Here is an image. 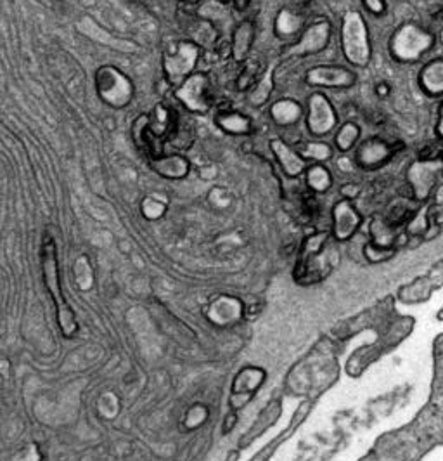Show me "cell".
<instances>
[{
  "instance_id": "cell-44",
  "label": "cell",
  "mask_w": 443,
  "mask_h": 461,
  "mask_svg": "<svg viewBox=\"0 0 443 461\" xmlns=\"http://www.w3.org/2000/svg\"><path fill=\"white\" fill-rule=\"evenodd\" d=\"M132 2L139 3V6H147V3H151L152 0H132Z\"/></svg>"
},
{
  "instance_id": "cell-46",
  "label": "cell",
  "mask_w": 443,
  "mask_h": 461,
  "mask_svg": "<svg viewBox=\"0 0 443 461\" xmlns=\"http://www.w3.org/2000/svg\"><path fill=\"white\" fill-rule=\"evenodd\" d=\"M437 40H438V42H440L442 45H443V27H442V30L438 31V37H437Z\"/></svg>"
},
{
  "instance_id": "cell-13",
  "label": "cell",
  "mask_w": 443,
  "mask_h": 461,
  "mask_svg": "<svg viewBox=\"0 0 443 461\" xmlns=\"http://www.w3.org/2000/svg\"><path fill=\"white\" fill-rule=\"evenodd\" d=\"M362 226V215L354 201L341 198L334 203L331 210V236L336 241L343 243L354 238Z\"/></svg>"
},
{
  "instance_id": "cell-4",
  "label": "cell",
  "mask_w": 443,
  "mask_h": 461,
  "mask_svg": "<svg viewBox=\"0 0 443 461\" xmlns=\"http://www.w3.org/2000/svg\"><path fill=\"white\" fill-rule=\"evenodd\" d=\"M329 232L317 231L303 239L298 252L295 279L300 285H315L322 281L331 271V262L328 257Z\"/></svg>"
},
{
  "instance_id": "cell-17",
  "label": "cell",
  "mask_w": 443,
  "mask_h": 461,
  "mask_svg": "<svg viewBox=\"0 0 443 461\" xmlns=\"http://www.w3.org/2000/svg\"><path fill=\"white\" fill-rule=\"evenodd\" d=\"M147 163L152 172L168 180H182L191 172V159L175 151H165L163 155L149 158Z\"/></svg>"
},
{
  "instance_id": "cell-38",
  "label": "cell",
  "mask_w": 443,
  "mask_h": 461,
  "mask_svg": "<svg viewBox=\"0 0 443 461\" xmlns=\"http://www.w3.org/2000/svg\"><path fill=\"white\" fill-rule=\"evenodd\" d=\"M443 148L438 144H424L419 151H417V159H438L442 158Z\"/></svg>"
},
{
  "instance_id": "cell-33",
  "label": "cell",
  "mask_w": 443,
  "mask_h": 461,
  "mask_svg": "<svg viewBox=\"0 0 443 461\" xmlns=\"http://www.w3.org/2000/svg\"><path fill=\"white\" fill-rule=\"evenodd\" d=\"M75 278L78 283L80 290H90L94 286V271L89 262V257H78L75 264Z\"/></svg>"
},
{
  "instance_id": "cell-20",
  "label": "cell",
  "mask_w": 443,
  "mask_h": 461,
  "mask_svg": "<svg viewBox=\"0 0 443 461\" xmlns=\"http://www.w3.org/2000/svg\"><path fill=\"white\" fill-rule=\"evenodd\" d=\"M132 139L133 144H136L137 150L140 151L146 158H154V156H159L165 153V143L159 141L158 137H154L149 130V116L147 113H143L137 116L132 123Z\"/></svg>"
},
{
  "instance_id": "cell-19",
  "label": "cell",
  "mask_w": 443,
  "mask_h": 461,
  "mask_svg": "<svg viewBox=\"0 0 443 461\" xmlns=\"http://www.w3.org/2000/svg\"><path fill=\"white\" fill-rule=\"evenodd\" d=\"M305 106L293 97H281L268 106V118L279 129H293L303 120Z\"/></svg>"
},
{
  "instance_id": "cell-23",
  "label": "cell",
  "mask_w": 443,
  "mask_h": 461,
  "mask_svg": "<svg viewBox=\"0 0 443 461\" xmlns=\"http://www.w3.org/2000/svg\"><path fill=\"white\" fill-rule=\"evenodd\" d=\"M265 373L260 368H246L235 378L232 387V404L234 408H241L253 397L260 385L263 383Z\"/></svg>"
},
{
  "instance_id": "cell-14",
  "label": "cell",
  "mask_w": 443,
  "mask_h": 461,
  "mask_svg": "<svg viewBox=\"0 0 443 461\" xmlns=\"http://www.w3.org/2000/svg\"><path fill=\"white\" fill-rule=\"evenodd\" d=\"M268 148H270L272 156H274V159L277 162V165L281 166L282 173H284L286 177H289V179L303 177L308 163L305 162L303 156L298 153L296 146L288 143L284 137L275 136L268 141Z\"/></svg>"
},
{
  "instance_id": "cell-28",
  "label": "cell",
  "mask_w": 443,
  "mask_h": 461,
  "mask_svg": "<svg viewBox=\"0 0 443 461\" xmlns=\"http://www.w3.org/2000/svg\"><path fill=\"white\" fill-rule=\"evenodd\" d=\"M361 127L355 122L348 120V122L341 123L334 130V139H333V148L340 155H348L355 146H357L358 139H361Z\"/></svg>"
},
{
  "instance_id": "cell-15",
  "label": "cell",
  "mask_w": 443,
  "mask_h": 461,
  "mask_svg": "<svg viewBox=\"0 0 443 461\" xmlns=\"http://www.w3.org/2000/svg\"><path fill=\"white\" fill-rule=\"evenodd\" d=\"M245 304L235 297L220 295L206 308V318L215 326H234L245 318Z\"/></svg>"
},
{
  "instance_id": "cell-30",
  "label": "cell",
  "mask_w": 443,
  "mask_h": 461,
  "mask_svg": "<svg viewBox=\"0 0 443 461\" xmlns=\"http://www.w3.org/2000/svg\"><path fill=\"white\" fill-rule=\"evenodd\" d=\"M398 231L397 227L390 226V224L384 220V217H376V219L370 220L369 232H370V241L374 245L384 246V248H397L398 245Z\"/></svg>"
},
{
  "instance_id": "cell-8",
  "label": "cell",
  "mask_w": 443,
  "mask_h": 461,
  "mask_svg": "<svg viewBox=\"0 0 443 461\" xmlns=\"http://www.w3.org/2000/svg\"><path fill=\"white\" fill-rule=\"evenodd\" d=\"M443 180V159H414L405 172L409 196L417 203L431 198L433 191Z\"/></svg>"
},
{
  "instance_id": "cell-27",
  "label": "cell",
  "mask_w": 443,
  "mask_h": 461,
  "mask_svg": "<svg viewBox=\"0 0 443 461\" xmlns=\"http://www.w3.org/2000/svg\"><path fill=\"white\" fill-rule=\"evenodd\" d=\"M305 186L314 194H326L333 187V173L324 163H308L303 173Z\"/></svg>"
},
{
  "instance_id": "cell-29",
  "label": "cell",
  "mask_w": 443,
  "mask_h": 461,
  "mask_svg": "<svg viewBox=\"0 0 443 461\" xmlns=\"http://www.w3.org/2000/svg\"><path fill=\"white\" fill-rule=\"evenodd\" d=\"M296 150L307 163H324L326 165L334 156L333 144L326 143L324 139H314V137L301 143Z\"/></svg>"
},
{
  "instance_id": "cell-32",
  "label": "cell",
  "mask_w": 443,
  "mask_h": 461,
  "mask_svg": "<svg viewBox=\"0 0 443 461\" xmlns=\"http://www.w3.org/2000/svg\"><path fill=\"white\" fill-rule=\"evenodd\" d=\"M261 71H263V68H261V63L259 59L248 57L246 61H242V63L239 64L238 77H235V82H234L235 90H238V92H242V94L248 92V90L255 85L256 80L260 78Z\"/></svg>"
},
{
  "instance_id": "cell-12",
  "label": "cell",
  "mask_w": 443,
  "mask_h": 461,
  "mask_svg": "<svg viewBox=\"0 0 443 461\" xmlns=\"http://www.w3.org/2000/svg\"><path fill=\"white\" fill-rule=\"evenodd\" d=\"M395 155L397 153L391 148V143L374 136L358 144L354 153V162L358 169L372 172V170H379L386 166Z\"/></svg>"
},
{
  "instance_id": "cell-48",
  "label": "cell",
  "mask_w": 443,
  "mask_h": 461,
  "mask_svg": "<svg viewBox=\"0 0 443 461\" xmlns=\"http://www.w3.org/2000/svg\"><path fill=\"white\" fill-rule=\"evenodd\" d=\"M442 159H443V151H442Z\"/></svg>"
},
{
  "instance_id": "cell-40",
  "label": "cell",
  "mask_w": 443,
  "mask_h": 461,
  "mask_svg": "<svg viewBox=\"0 0 443 461\" xmlns=\"http://www.w3.org/2000/svg\"><path fill=\"white\" fill-rule=\"evenodd\" d=\"M374 94L381 99H386V97L391 96V85L386 82V80H379V82L374 85Z\"/></svg>"
},
{
  "instance_id": "cell-42",
  "label": "cell",
  "mask_w": 443,
  "mask_h": 461,
  "mask_svg": "<svg viewBox=\"0 0 443 461\" xmlns=\"http://www.w3.org/2000/svg\"><path fill=\"white\" fill-rule=\"evenodd\" d=\"M231 6L232 9L238 10V13H245V10H248V7L252 6V0H232Z\"/></svg>"
},
{
  "instance_id": "cell-36",
  "label": "cell",
  "mask_w": 443,
  "mask_h": 461,
  "mask_svg": "<svg viewBox=\"0 0 443 461\" xmlns=\"http://www.w3.org/2000/svg\"><path fill=\"white\" fill-rule=\"evenodd\" d=\"M206 418H208V409L201 404H196L192 406L187 411V415H185V427H187L189 430L198 428L199 425L205 423Z\"/></svg>"
},
{
  "instance_id": "cell-6",
  "label": "cell",
  "mask_w": 443,
  "mask_h": 461,
  "mask_svg": "<svg viewBox=\"0 0 443 461\" xmlns=\"http://www.w3.org/2000/svg\"><path fill=\"white\" fill-rule=\"evenodd\" d=\"M173 97L189 115H206L215 108L217 97L212 75L198 70L173 89Z\"/></svg>"
},
{
  "instance_id": "cell-45",
  "label": "cell",
  "mask_w": 443,
  "mask_h": 461,
  "mask_svg": "<svg viewBox=\"0 0 443 461\" xmlns=\"http://www.w3.org/2000/svg\"><path fill=\"white\" fill-rule=\"evenodd\" d=\"M295 2L298 3V6H307V3L314 2V0H295Z\"/></svg>"
},
{
  "instance_id": "cell-35",
  "label": "cell",
  "mask_w": 443,
  "mask_h": 461,
  "mask_svg": "<svg viewBox=\"0 0 443 461\" xmlns=\"http://www.w3.org/2000/svg\"><path fill=\"white\" fill-rule=\"evenodd\" d=\"M140 213L147 220H158L166 213V203L158 199L156 196H146L140 203Z\"/></svg>"
},
{
  "instance_id": "cell-21",
  "label": "cell",
  "mask_w": 443,
  "mask_h": 461,
  "mask_svg": "<svg viewBox=\"0 0 443 461\" xmlns=\"http://www.w3.org/2000/svg\"><path fill=\"white\" fill-rule=\"evenodd\" d=\"M215 125L224 134L232 137H248L253 134V120L242 111L234 108H225V110H215Z\"/></svg>"
},
{
  "instance_id": "cell-47",
  "label": "cell",
  "mask_w": 443,
  "mask_h": 461,
  "mask_svg": "<svg viewBox=\"0 0 443 461\" xmlns=\"http://www.w3.org/2000/svg\"><path fill=\"white\" fill-rule=\"evenodd\" d=\"M217 2H220V3H231L232 0H217Z\"/></svg>"
},
{
  "instance_id": "cell-18",
  "label": "cell",
  "mask_w": 443,
  "mask_h": 461,
  "mask_svg": "<svg viewBox=\"0 0 443 461\" xmlns=\"http://www.w3.org/2000/svg\"><path fill=\"white\" fill-rule=\"evenodd\" d=\"M256 38V27L252 20H242L232 30L231 38V59L235 64H241L252 54L253 45Z\"/></svg>"
},
{
  "instance_id": "cell-9",
  "label": "cell",
  "mask_w": 443,
  "mask_h": 461,
  "mask_svg": "<svg viewBox=\"0 0 443 461\" xmlns=\"http://www.w3.org/2000/svg\"><path fill=\"white\" fill-rule=\"evenodd\" d=\"M305 125L314 139H324L340 125L337 111L328 96L321 90L312 92L305 104Z\"/></svg>"
},
{
  "instance_id": "cell-41",
  "label": "cell",
  "mask_w": 443,
  "mask_h": 461,
  "mask_svg": "<svg viewBox=\"0 0 443 461\" xmlns=\"http://www.w3.org/2000/svg\"><path fill=\"white\" fill-rule=\"evenodd\" d=\"M435 134H437V139L443 143V99L438 106V116H437V123H435Z\"/></svg>"
},
{
  "instance_id": "cell-43",
  "label": "cell",
  "mask_w": 443,
  "mask_h": 461,
  "mask_svg": "<svg viewBox=\"0 0 443 461\" xmlns=\"http://www.w3.org/2000/svg\"><path fill=\"white\" fill-rule=\"evenodd\" d=\"M180 3H182L185 9H187V7L199 6V3H201V0H180Z\"/></svg>"
},
{
  "instance_id": "cell-5",
  "label": "cell",
  "mask_w": 443,
  "mask_h": 461,
  "mask_svg": "<svg viewBox=\"0 0 443 461\" xmlns=\"http://www.w3.org/2000/svg\"><path fill=\"white\" fill-rule=\"evenodd\" d=\"M203 52L205 50L189 38L177 40L163 52V78L172 87V90L180 85L185 78L191 77L194 71H198Z\"/></svg>"
},
{
  "instance_id": "cell-3",
  "label": "cell",
  "mask_w": 443,
  "mask_h": 461,
  "mask_svg": "<svg viewBox=\"0 0 443 461\" xmlns=\"http://www.w3.org/2000/svg\"><path fill=\"white\" fill-rule=\"evenodd\" d=\"M340 47L351 68H368L372 59V43L368 21L358 10H347L341 17Z\"/></svg>"
},
{
  "instance_id": "cell-2",
  "label": "cell",
  "mask_w": 443,
  "mask_h": 461,
  "mask_svg": "<svg viewBox=\"0 0 443 461\" xmlns=\"http://www.w3.org/2000/svg\"><path fill=\"white\" fill-rule=\"evenodd\" d=\"M437 45V35L423 24L405 21L391 31L388 38V52L400 64H416L423 61Z\"/></svg>"
},
{
  "instance_id": "cell-16",
  "label": "cell",
  "mask_w": 443,
  "mask_h": 461,
  "mask_svg": "<svg viewBox=\"0 0 443 461\" xmlns=\"http://www.w3.org/2000/svg\"><path fill=\"white\" fill-rule=\"evenodd\" d=\"M308 24L307 16L296 7H281L274 17V35L281 42L293 43Z\"/></svg>"
},
{
  "instance_id": "cell-31",
  "label": "cell",
  "mask_w": 443,
  "mask_h": 461,
  "mask_svg": "<svg viewBox=\"0 0 443 461\" xmlns=\"http://www.w3.org/2000/svg\"><path fill=\"white\" fill-rule=\"evenodd\" d=\"M431 220H433V215H431V206L430 203L424 201L417 205V208L414 210V213L410 215V219L407 220L404 229H405V236L409 238H421L426 234L428 227H430Z\"/></svg>"
},
{
  "instance_id": "cell-24",
  "label": "cell",
  "mask_w": 443,
  "mask_h": 461,
  "mask_svg": "<svg viewBox=\"0 0 443 461\" xmlns=\"http://www.w3.org/2000/svg\"><path fill=\"white\" fill-rule=\"evenodd\" d=\"M147 116H149V130H151V134L165 143L166 137L170 136V132H172L173 127H175L177 118H179V111L161 101V103H158L154 108H152L151 113H147Z\"/></svg>"
},
{
  "instance_id": "cell-26",
  "label": "cell",
  "mask_w": 443,
  "mask_h": 461,
  "mask_svg": "<svg viewBox=\"0 0 443 461\" xmlns=\"http://www.w3.org/2000/svg\"><path fill=\"white\" fill-rule=\"evenodd\" d=\"M275 89V68L265 66L261 71L260 78L256 80L255 85L246 92V99H248L249 106L253 108H263L270 103V97Z\"/></svg>"
},
{
  "instance_id": "cell-25",
  "label": "cell",
  "mask_w": 443,
  "mask_h": 461,
  "mask_svg": "<svg viewBox=\"0 0 443 461\" xmlns=\"http://www.w3.org/2000/svg\"><path fill=\"white\" fill-rule=\"evenodd\" d=\"M196 141V125L194 120L189 116H182L179 113L175 127L170 132V136L165 141V151H175V153H184L191 150Z\"/></svg>"
},
{
  "instance_id": "cell-1",
  "label": "cell",
  "mask_w": 443,
  "mask_h": 461,
  "mask_svg": "<svg viewBox=\"0 0 443 461\" xmlns=\"http://www.w3.org/2000/svg\"><path fill=\"white\" fill-rule=\"evenodd\" d=\"M40 264H42V276L45 288L52 299L56 307L57 325L64 339H75L80 332V325L76 315L64 297L63 285H61L59 260H57V245L49 234L43 236L42 246H40Z\"/></svg>"
},
{
  "instance_id": "cell-7",
  "label": "cell",
  "mask_w": 443,
  "mask_h": 461,
  "mask_svg": "<svg viewBox=\"0 0 443 461\" xmlns=\"http://www.w3.org/2000/svg\"><path fill=\"white\" fill-rule=\"evenodd\" d=\"M96 90L99 99L112 110H123L136 96V87L129 75L112 64H104L96 71Z\"/></svg>"
},
{
  "instance_id": "cell-37",
  "label": "cell",
  "mask_w": 443,
  "mask_h": 461,
  "mask_svg": "<svg viewBox=\"0 0 443 461\" xmlns=\"http://www.w3.org/2000/svg\"><path fill=\"white\" fill-rule=\"evenodd\" d=\"M362 7H364L365 13L374 17L384 16L388 13L386 0H362Z\"/></svg>"
},
{
  "instance_id": "cell-10",
  "label": "cell",
  "mask_w": 443,
  "mask_h": 461,
  "mask_svg": "<svg viewBox=\"0 0 443 461\" xmlns=\"http://www.w3.org/2000/svg\"><path fill=\"white\" fill-rule=\"evenodd\" d=\"M333 38V24L329 20H315L305 27L301 35L293 43L282 49V54L288 57H308L324 52Z\"/></svg>"
},
{
  "instance_id": "cell-34",
  "label": "cell",
  "mask_w": 443,
  "mask_h": 461,
  "mask_svg": "<svg viewBox=\"0 0 443 461\" xmlns=\"http://www.w3.org/2000/svg\"><path fill=\"white\" fill-rule=\"evenodd\" d=\"M395 255H397V248H384V246L374 245L372 241H368L364 245V257L370 264L388 262Z\"/></svg>"
},
{
  "instance_id": "cell-11",
  "label": "cell",
  "mask_w": 443,
  "mask_h": 461,
  "mask_svg": "<svg viewBox=\"0 0 443 461\" xmlns=\"http://www.w3.org/2000/svg\"><path fill=\"white\" fill-rule=\"evenodd\" d=\"M305 83L319 90H344L357 83V73L343 64H317L305 71Z\"/></svg>"
},
{
  "instance_id": "cell-22",
  "label": "cell",
  "mask_w": 443,
  "mask_h": 461,
  "mask_svg": "<svg viewBox=\"0 0 443 461\" xmlns=\"http://www.w3.org/2000/svg\"><path fill=\"white\" fill-rule=\"evenodd\" d=\"M417 83L424 96L431 99H443V56L423 64L417 75Z\"/></svg>"
},
{
  "instance_id": "cell-39",
  "label": "cell",
  "mask_w": 443,
  "mask_h": 461,
  "mask_svg": "<svg viewBox=\"0 0 443 461\" xmlns=\"http://www.w3.org/2000/svg\"><path fill=\"white\" fill-rule=\"evenodd\" d=\"M340 192H341V198H343V199L354 201V199H357L358 196H361L362 187L358 186L357 183H347V184H343V186L340 187Z\"/></svg>"
}]
</instances>
